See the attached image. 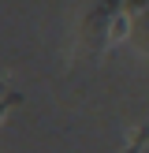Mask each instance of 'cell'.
<instances>
[{
  "label": "cell",
  "instance_id": "cell-1",
  "mask_svg": "<svg viewBox=\"0 0 149 153\" xmlns=\"http://www.w3.org/2000/svg\"><path fill=\"white\" fill-rule=\"evenodd\" d=\"M145 7L149 0H97L78 22V45L93 60H101L104 52H112L119 41L134 34V22Z\"/></svg>",
  "mask_w": 149,
  "mask_h": 153
},
{
  "label": "cell",
  "instance_id": "cell-2",
  "mask_svg": "<svg viewBox=\"0 0 149 153\" xmlns=\"http://www.w3.org/2000/svg\"><path fill=\"white\" fill-rule=\"evenodd\" d=\"M149 146V101H145V116H142V123L131 131V138H127V146L119 149V153H142Z\"/></svg>",
  "mask_w": 149,
  "mask_h": 153
},
{
  "label": "cell",
  "instance_id": "cell-3",
  "mask_svg": "<svg viewBox=\"0 0 149 153\" xmlns=\"http://www.w3.org/2000/svg\"><path fill=\"white\" fill-rule=\"evenodd\" d=\"M19 101H22V94H19L15 86H7V82H4V86H0V123L7 120V112H11Z\"/></svg>",
  "mask_w": 149,
  "mask_h": 153
},
{
  "label": "cell",
  "instance_id": "cell-4",
  "mask_svg": "<svg viewBox=\"0 0 149 153\" xmlns=\"http://www.w3.org/2000/svg\"><path fill=\"white\" fill-rule=\"evenodd\" d=\"M138 22H142V34H145V41H149V7L138 15ZM138 22H134V26H138Z\"/></svg>",
  "mask_w": 149,
  "mask_h": 153
}]
</instances>
